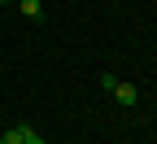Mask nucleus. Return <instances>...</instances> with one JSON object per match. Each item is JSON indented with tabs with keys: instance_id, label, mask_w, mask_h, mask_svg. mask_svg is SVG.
<instances>
[{
	"instance_id": "f257e3e1",
	"label": "nucleus",
	"mask_w": 157,
	"mask_h": 144,
	"mask_svg": "<svg viewBox=\"0 0 157 144\" xmlns=\"http://www.w3.org/2000/svg\"><path fill=\"white\" fill-rule=\"evenodd\" d=\"M113 96L122 100V105H135V96H140V92H135V83H122V79H118V83H113Z\"/></svg>"
},
{
	"instance_id": "f03ea898",
	"label": "nucleus",
	"mask_w": 157,
	"mask_h": 144,
	"mask_svg": "<svg viewBox=\"0 0 157 144\" xmlns=\"http://www.w3.org/2000/svg\"><path fill=\"white\" fill-rule=\"evenodd\" d=\"M26 135H31V127H9L5 135H0V144H22Z\"/></svg>"
},
{
	"instance_id": "7ed1b4c3",
	"label": "nucleus",
	"mask_w": 157,
	"mask_h": 144,
	"mask_svg": "<svg viewBox=\"0 0 157 144\" xmlns=\"http://www.w3.org/2000/svg\"><path fill=\"white\" fill-rule=\"evenodd\" d=\"M17 9H22V18H39L44 13V0H17Z\"/></svg>"
},
{
	"instance_id": "20e7f679",
	"label": "nucleus",
	"mask_w": 157,
	"mask_h": 144,
	"mask_svg": "<svg viewBox=\"0 0 157 144\" xmlns=\"http://www.w3.org/2000/svg\"><path fill=\"white\" fill-rule=\"evenodd\" d=\"M113 83H118V74H113V70H105V74H101V88H105V92H113Z\"/></svg>"
},
{
	"instance_id": "39448f33",
	"label": "nucleus",
	"mask_w": 157,
	"mask_h": 144,
	"mask_svg": "<svg viewBox=\"0 0 157 144\" xmlns=\"http://www.w3.org/2000/svg\"><path fill=\"white\" fill-rule=\"evenodd\" d=\"M22 144H44V140H39V135H35V131H31V135H26V140H22Z\"/></svg>"
},
{
	"instance_id": "423d86ee",
	"label": "nucleus",
	"mask_w": 157,
	"mask_h": 144,
	"mask_svg": "<svg viewBox=\"0 0 157 144\" xmlns=\"http://www.w3.org/2000/svg\"><path fill=\"white\" fill-rule=\"evenodd\" d=\"M0 5H9V0H0Z\"/></svg>"
}]
</instances>
